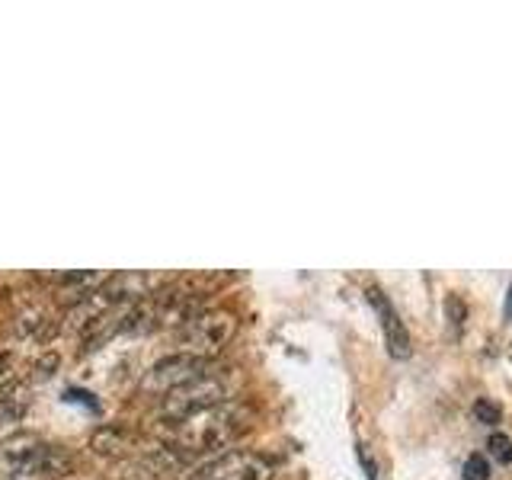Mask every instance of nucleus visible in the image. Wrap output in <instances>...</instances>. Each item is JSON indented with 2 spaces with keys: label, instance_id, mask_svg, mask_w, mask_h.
<instances>
[{
  "label": "nucleus",
  "instance_id": "1",
  "mask_svg": "<svg viewBox=\"0 0 512 480\" xmlns=\"http://www.w3.org/2000/svg\"><path fill=\"white\" fill-rule=\"evenodd\" d=\"M250 426V407L240 400H224L218 407L192 413L186 420L170 423V452L180 455H205L234 442Z\"/></svg>",
  "mask_w": 512,
  "mask_h": 480
},
{
  "label": "nucleus",
  "instance_id": "2",
  "mask_svg": "<svg viewBox=\"0 0 512 480\" xmlns=\"http://www.w3.org/2000/svg\"><path fill=\"white\" fill-rule=\"evenodd\" d=\"M4 458L10 461L13 480H61L74 468L68 452L29 436V432H20V436L4 442Z\"/></svg>",
  "mask_w": 512,
  "mask_h": 480
},
{
  "label": "nucleus",
  "instance_id": "3",
  "mask_svg": "<svg viewBox=\"0 0 512 480\" xmlns=\"http://www.w3.org/2000/svg\"><path fill=\"white\" fill-rule=\"evenodd\" d=\"M231 391H234L231 372H221V368L212 365L196 381H189V384H183V388H176V391L160 397V416H164L167 423L186 420V416H192V413H202L208 407H218V404H224V400H231Z\"/></svg>",
  "mask_w": 512,
  "mask_h": 480
},
{
  "label": "nucleus",
  "instance_id": "4",
  "mask_svg": "<svg viewBox=\"0 0 512 480\" xmlns=\"http://www.w3.org/2000/svg\"><path fill=\"white\" fill-rule=\"evenodd\" d=\"M237 336V317L231 311H199L176 330V352L212 359Z\"/></svg>",
  "mask_w": 512,
  "mask_h": 480
},
{
  "label": "nucleus",
  "instance_id": "5",
  "mask_svg": "<svg viewBox=\"0 0 512 480\" xmlns=\"http://www.w3.org/2000/svg\"><path fill=\"white\" fill-rule=\"evenodd\" d=\"M212 368V359H196V356H186V352H170L167 359L154 362L148 372L141 378V394H151V397H164L183 384L196 381L199 375H205Z\"/></svg>",
  "mask_w": 512,
  "mask_h": 480
},
{
  "label": "nucleus",
  "instance_id": "6",
  "mask_svg": "<svg viewBox=\"0 0 512 480\" xmlns=\"http://www.w3.org/2000/svg\"><path fill=\"white\" fill-rule=\"evenodd\" d=\"M272 477V464L256 455L244 452V448H234V452H224L212 461L192 468L183 480H269Z\"/></svg>",
  "mask_w": 512,
  "mask_h": 480
},
{
  "label": "nucleus",
  "instance_id": "7",
  "mask_svg": "<svg viewBox=\"0 0 512 480\" xmlns=\"http://www.w3.org/2000/svg\"><path fill=\"white\" fill-rule=\"evenodd\" d=\"M368 301H372V308L381 320V330H384V343H388V352L394 359H407L413 346H410V333L404 327V320L394 311V304L388 301V295L381 292V288H368Z\"/></svg>",
  "mask_w": 512,
  "mask_h": 480
},
{
  "label": "nucleus",
  "instance_id": "8",
  "mask_svg": "<svg viewBox=\"0 0 512 480\" xmlns=\"http://www.w3.org/2000/svg\"><path fill=\"white\" fill-rule=\"evenodd\" d=\"M90 448L96 455H106V458L128 455L135 448V432L125 429V426H116V423H106V426H100L93 432Z\"/></svg>",
  "mask_w": 512,
  "mask_h": 480
},
{
  "label": "nucleus",
  "instance_id": "9",
  "mask_svg": "<svg viewBox=\"0 0 512 480\" xmlns=\"http://www.w3.org/2000/svg\"><path fill=\"white\" fill-rule=\"evenodd\" d=\"M29 410V384L26 381H7L0 384V423L16 426Z\"/></svg>",
  "mask_w": 512,
  "mask_h": 480
},
{
  "label": "nucleus",
  "instance_id": "10",
  "mask_svg": "<svg viewBox=\"0 0 512 480\" xmlns=\"http://www.w3.org/2000/svg\"><path fill=\"white\" fill-rule=\"evenodd\" d=\"M487 455L500 464H509L512 461V439L503 436V432H493V436L487 439Z\"/></svg>",
  "mask_w": 512,
  "mask_h": 480
},
{
  "label": "nucleus",
  "instance_id": "11",
  "mask_svg": "<svg viewBox=\"0 0 512 480\" xmlns=\"http://www.w3.org/2000/svg\"><path fill=\"white\" fill-rule=\"evenodd\" d=\"M464 480H490L487 455H468V461H464Z\"/></svg>",
  "mask_w": 512,
  "mask_h": 480
},
{
  "label": "nucleus",
  "instance_id": "12",
  "mask_svg": "<svg viewBox=\"0 0 512 480\" xmlns=\"http://www.w3.org/2000/svg\"><path fill=\"white\" fill-rule=\"evenodd\" d=\"M474 416L480 423H487V426H496L500 423V407L490 404V400H477V407H474Z\"/></svg>",
  "mask_w": 512,
  "mask_h": 480
},
{
  "label": "nucleus",
  "instance_id": "13",
  "mask_svg": "<svg viewBox=\"0 0 512 480\" xmlns=\"http://www.w3.org/2000/svg\"><path fill=\"white\" fill-rule=\"evenodd\" d=\"M445 311H448V320H452V327H464V314H468V308H464V301H458V295H448L445 298Z\"/></svg>",
  "mask_w": 512,
  "mask_h": 480
},
{
  "label": "nucleus",
  "instance_id": "14",
  "mask_svg": "<svg viewBox=\"0 0 512 480\" xmlns=\"http://www.w3.org/2000/svg\"><path fill=\"white\" fill-rule=\"evenodd\" d=\"M55 368H58V356H55V352H48L45 359L36 362V378H42V381H45V378H52Z\"/></svg>",
  "mask_w": 512,
  "mask_h": 480
},
{
  "label": "nucleus",
  "instance_id": "15",
  "mask_svg": "<svg viewBox=\"0 0 512 480\" xmlns=\"http://www.w3.org/2000/svg\"><path fill=\"white\" fill-rule=\"evenodd\" d=\"M359 461H362V468H365L368 480H378V464L372 461V455H368V448H365V445H359Z\"/></svg>",
  "mask_w": 512,
  "mask_h": 480
},
{
  "label": "nucleus",
  "instance_id": "16",
  "mask_svg": "<svg viewBox=\"0 0 512 480\" xmlns=\"http://www.w3.org/2000/svg\"><path fill=\"white\" fill-rule=\"evenodd\" d=\"M506 314L512 317V288H509V304H506Z\"/></svg>",
  "mask_w": 512,
  "mask_h": 480
}]
</instances>
